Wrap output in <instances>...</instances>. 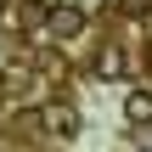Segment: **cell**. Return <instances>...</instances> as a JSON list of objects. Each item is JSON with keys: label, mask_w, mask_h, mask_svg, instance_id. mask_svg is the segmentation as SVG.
<instances>
[{"label": "cell", "mask_w": 152, "mask_h": 152, "mask_svg": "<svg viewBox=\"0 0 152 152\" xmlns=\"http://www.w3.org/2000/svg\"><path fill=\"white\" fill-rule=\"evenodd\" d=\"M96 73L118 79V73H124V51H118V45H107V51H102V62H96Z\"/></svg>", "instance_id": "obj_4"}, {"label": "cell", "mask_w": 152, "mask_h": 152, "mask_svg": "<svg viewBox=\"0 0 152 152\" xmlns=\"http://www.w3.org/2000/svg\"><path fill=\"white\" fill-rule=\"evenodd\" d=\"M45 124H51V135H73L79 130V113L62 102V107H45Z\"/></svg>", "instance_id": "obj_3"}, {"label": "cell", "mask_w": 152, "mask_h": 152, "mask_svg": "<svg viewBox=\"0 0 152 152\" xmlns=\"http://www.w3.org/2000/svg\"><path fill=\"white\" fill-rule=\"evenodd\" d=\"M45 28H51V39H79V34H85V11H79V6H56V11L45 17Z\"/></svg>", "instance_id": "obj_1"}, {"label": "cell", "mask_w": 152, "mask_h": 152, "mask_svg": "<svg viewBox=\"0 0 152 152\" xmlns=\"http://www.w3.org/2000/svg\"><path fill=\"white\" fill-rule=\"evenodd\" d=\"M124 118H130V124H152V90L135 85V90L124 96Z\"/></svg>", "instance_id": "obj_2"}]
</instances>
